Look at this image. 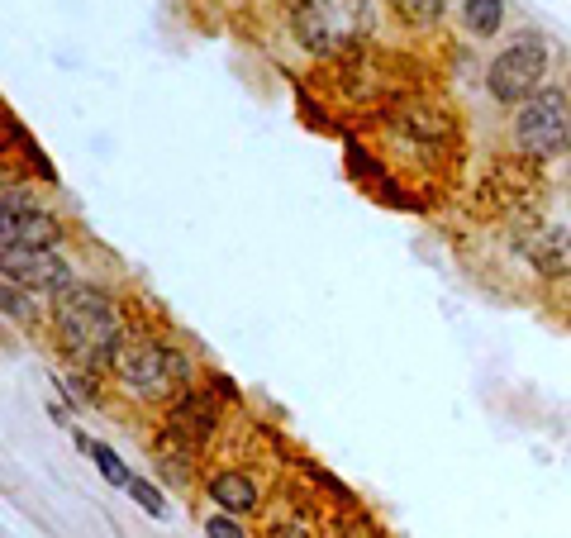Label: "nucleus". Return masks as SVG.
<instances>
[{
    "mask_svg": "<svg viewBox=\"0 0 571 538\" xmlns=\"http://www.w3.org/2000/svg\"><path fill=\"white\" fill-rule=\"evenodd\" d=\"M58 334L67 343V358L81 372L110 367L124 348V324H119L115 300L96 286H67L58 300Z\"/></svg>",
    "mask_w": 571,
    "mask_h": 538,
    "instance_id": "nucleus-1",
    "label": "nucleus"
},
{
    "mask_svg": "<svg viewBox=\"0 0 571 538\" xmlns=\"http://www.w3.org/2000/svg\"><path fill=\"white\" fill-rule=\"evenodd\" d=\"M372 24H376L372 0H296V10H291L296 39L319 58H338V53L362 48Z\"/></svg>",
    "mask_w": 571,
    "mask_h": 538,
    "instance_id": "nucleus-2",
    "label": "nucleus"
},
{
    "mask_svg": "<svg viewBox=\"0 0 571 538\" xmlns=\"http://www.w3.org/2000/svg\"><path fill=\"white\" fill-rule=\"evenodd\" d=\"M115 372L143 400H167L172 391L186 386V358L167 343H124L115 358Z\"/></svg>",
    "mask_w": 571,
    "mask_h": 538,
    "instance_id": "nucleus-3",
    "label": "nucleus"
},
{
    "mask_svg": "<svg viewBox=\"0 0 571 538\" xmlns=\"http://www.w3.org/2000/svg\"><path fill=\"white\" fill-rule=\"evenodd\" d=\"M514 139L529 158H552L571 143V105L557 86H543L538 96L524 100L519 124H514Z\"/></svg>",
    "mask_w": 571,
    "mask_h": 538,
    "instance_id": "nucleus-4",
    "label": "nucleus"
},
{
    "mask_svg": "<svg viewBox=\"0 0 571 538\" xmlns=\"http://www.w3.org/2000/svg\"><path fill=\"white\" fill-rule=\"evenodd\" d=\"M543 77H548V48L538 39H519L514 48H505L500 58L491 62V96L514 105V100H529L543 91Z\"/></svg>",
    "mask_w": 571,
    "mask_h": 538,
    "instance_id": "nucleus-5",
    "label": "nucleus"
},
{
    "mask_svg": "<svg viewBox=\"0 0 571 538\" xmlns=\"http://www.w3.org/2000/svg\"><path fill=\"white\" fill-rule=\"evenodd\" d=\"M58 220L43 215L24 191H5L0 196V248L5 243H24V248H53L58 243Z\"/></svg>",
    "mask_w": 571,
    "mask_h": 538,
    "instance_id": "nucleus-6",
    "label": "nucleus"
},
{
    "mask_svg": "<svg viewBox=\"0 0 571 538\" xmlns=\"http://www.w3.org/2000/svg\"><path fill=\"white\" fill-rule=\"evenodd\" d=\"M0 272L20 286H53L67 291V262L53 248H24V243H5L0 248Z\"/></svg>",
    "mask_w": 571,
    "mask_h": 538,
    "instance_id": "nucleus-7",
    "label": "nucleus"
},
{
    "mask_svg": "<svg viewBox=\"0 0 571 538\" xmlns=\"http://www.w3.org/2000/svg\"><path fill=\"white\" fill-rule=\"evenodd\" d=\"M215 434V400L210 391H181V400L172 405V439L205 443Z\"/></svg>",
    "mask_w": 571,
    "mask_h": 538,
    "instance_id": "nucleus-8",
    "label": "nucleus"
},
{
    "mask_svg": "<svg viewBox=\"0 0 571 538\" xmlns=\"http://www.w3.org/2000/svg\"><path fill=\"white\" fill-rule=\"evenodd\" d=\"M529 262L543 277H571V229H543L524 243Z\"/></svg>",
    "mask_w": 571,
    "mask_h": 538,
    "instance_id": "nucleus-9",
    "label": "nucleus"
},
{
    "mask_svg": "<svg viewBox=\"0 0 571 538\" xmlns=\"http://www.w3.org/2000/svg\"><path fill=\"white\" fill-rule=\"evenodd\" d=\"M210 500H215L224 515H253L257 486H253V477H243V472H215V477H210Z\"/></svg>",
    "mask_w": 571,
    "mask_h": 538,
    "instance_id": "nucleus-10",
    "label": "nucleus"
},
{
    "mask_svg": "<svg viewBox=\"0 0 571 538\" xmlns=\"http://www.w3.org/2000/svg\"><path fill=\"white\" fill-rule=\"evenodd\" d=\"M505 20V0H467V24H472V34L481 39H491L495 29Z\"/></svg>",
    "mask_w": 571,
    "mask_h": 538,
    "instance_id": "nucleus-11",
    "label": "nucleus"
},
{
    "mask_svg": "<svg viewBox=\"0 0 571 538\" xmlns=\"http://www.w3.org/2000/svg\"><path fill=\"white\" fill-rule=\"evenodd\" d=\"M91 458H96V467H100V477L110 481V486H124L129 491V481H134V472L119 462V453L110 448V443H91Z\"/></svg>",
    "mask_w": 571,
    "mask_h": 538,
    "instance_id": "nucleus-12",
    "label": "nucleus"
},
{
    "mask_svg": "<svg viewBox=\"0 0 571 538\" xmlns=\"http://www.w3.org/2000/svg\"><path fill=\"white\" fill-rule=\"evenodd\" d=\"M395 15L405 24H419V29H429V24L443 20V0H391Z\"/></svg>",
    "mask_w": 571,
    "mask_h": 538,
    "instance_id": "nucleus-13",
    "label": "nucleus"
},
{
    "mask_svg": "<svg viewBox=\"0 0 571 538\" xmlns=\"http://www.w3.org/2000/svg\"><path fill=\"white\" fill-rule=\"evenodd\" d=\"M129 496H134L138 505H143V510H148V515H153V519H162V515H167V500H162V491H158V486H153V481L134 477V481H129Z\"/></svg>",
    "mask_w": 571,
    "mask_h": 538,
    "instance_id": "nucleus-14",
    "label": "nucleus"
},
{
    "mask_svg": "<svg viewBox=\"0 0 571 538\" xmlns=\"http://www.w3.org/2000/svg\"><path fill=\"white\" fill-rule=\"evenodd\" d=\"M0 310L10 319H20V324H29L34 319V305H29V296L24 291H15V286H0Z\"/></svg>",
    "mask_w": 571,
    "mask_h": 538,
    "instance_id": "nucleus-15",
    "label": "nucleus"
},
{
    "mask_svg": "<svg viewBox=\"0 0 571 538\" xmlns=\"http://www.w3.org/2000/svg\"><path fill=\"white\" fill-rule=\"evenodd\" d=\"M205 534H210V538H248L243 529H238L234 515H210V519H205Z\"/></svg>",
    "mask_w": 571,
    "mask_h": 538,
    "instance_id": "nucleus-16",
    "label": "nucleus"
},
{
    "mask_svg": "<svg viewBox=\"0 0 571 538\" xmlns=\"http://www.w3.org/2000/svg\"><path fill=\"white\" fill-rule=\"evenodd\" d=\"M267 538H310L305 529H296V524H281V529H272Z\"/></svg>",
    "mask_w": 571,
    "mask_h": 538,
    "instance_id": "nucleus-17",
    "label": "nucleus"
}]
</instances>
